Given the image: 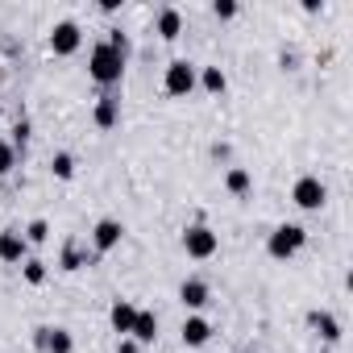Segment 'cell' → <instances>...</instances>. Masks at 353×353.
Listing matches in <instances>:
<instances>
[{
    "label": "cell",
    "mask_w": 353,
    "mask_h": 353,
    "mask_svg": "<svg viewBox=\"0 0 353 353\" xmlns=\"http://www.w3.org/2000/svg\"><path fill=\"white\" fill-rule=\"evenodd\" d=\"M34 345L42 353H75V336L63 324H38L34 328Z\"/></svg>",
    "instance_id": "7"
},
{
    "label": "cell",
    "mask_w": 353,
    "mask_h": 353,
    "mask_svg": "<svg viewBox=\"0 0 353 353\" xmlns=\"http://www.w3.org/2000/svg\"><path fill=\"white\" fill-rule=\"evenodd\" d=\"M196 83H200V67H196V63H188V59H170V63H166V71H162L166 96H192Z\"/></svg>",
    "instance_id": "2"
},
{
    "label": "cell",
    "mask_w": 353,
    "mask_h": 353,
    "mask_svg": "<svg viewBox=\"0 0 353 353\" xmlns=\"http://www.w3.org/2000/svg\"><path fill=\"white\" fill-rule=\"evenodd\" d=\"M79 46H83V26H79V21L63 17V21L50 26V50H54L59 59H71Z\"/></svg>",
    "instance_id": "6"
},
{
    "label": "cell",
    "mask_w": 353,
    "mask_h": 353,
    "mask_svg": "<svg viewBox=\"0 0 353 353\" xmlns=\"http://www.w3.org/2000/svg\"><path fill=\"white\" fill-rule=\"evenodd\" d=\"M88 75H92L104 92H112V88L125 79V59H121L108 42H96L92 54H88Z\"/></svg>",
    "instance_id": "1"
},
{
    "label": "cell",
    "mask_w": 353,
    "mask_h": 353,
    "mask_svg": "<svg viewBox=\"0 0 353 353\" xmlns=\"http://www.w3.org/2000/svg\"><path fill=\"white\" fill-rule=\"evenodd\" d=\"M104 42H108V46H112L121 59H129V34H121V30H108V38H104Z\"/></svg>",
    "instance_id": "26"
},
{
    "label": "cell",
    "mask_w": 353,
    "mask_h": 353,
    "mask_svg": "<svg viewBox=\"0 0 353 353\" xmlns=\"http://www.w3.org/2000/svg\"><path fill=\"white\" fill-rule=\"evenodd\" d=\"M291 200H295V208H303V212H320V208L328 204V188L316 179V174H299L295 188H291Z\"/></svg>",
    "instance_id": "5"
},
{
    "label": "cell",
    "mask_w": 353,
    "mask_h": 353,
    "mask_svg": "<svg viewBox=\"0 0 353 353\" xmlns=\"http://www.w3.org/2000/svg\"><path fill=\"white\" fill-rule=\"evenodd\" d=\"M212 17L216 21H233L237 17V0H212Z\"/></svg>",
    "instance_id": "25"
},
{
    "label": "cell",
    "mask_w": 353,
    "mask_h": 353,
    "mask_svg": "<svg viewBox=\"0 0 353 353\" xmlns=\"http://www.w3.org/2000/svg\"><path fill=\"white\" fill-rule=\"evenodd\" d=\"M92 262H96V254H88L75 237H71V241H63V250H59V270L75 274V270H83V266H92Z\"/></svg>",
    "instance_id": "12"
},
{
    "label": "cell",
    "mask_w": 353,
    "mask_h": 353,
    "mask_svg": "<svg viewBox=\"0 0 353 353\" xmlns=\"http://www.w3.org/2000/svg\"><path fill=\"white\" fill-rule=\"evenodd\" d=\"M200 83H204V92H212V96H221V92L229 88V79H225L221 67H204V71H200Z\"/></svg>",
    "instance_id": "22"
},
{
    "label": "cell",
    "mask_w": 353,
    "mask_h": 353,
    "mask_svg": "<svg viewBox=\"0 0 353 353\" xmlns=\"http://www.w3.org/2000/svg\"><path fill=\"white\" fill-rule=\"evenodd\" d=\"M30 258V245L21 237V229H0V262H9V266H21Z\"/></svg>",
    "instance_id": "10"
},
{
    "label": "cell",
    "mask_w": 353,
    "mask_h": 353,
    "mask_svg": "<svg viewBox=\"0 0 353 353\" xmlns=\"http://www.w3.org/2000/svg\"><path fill=\"white\" fill-rule=\"evenodd\" d=\"M121 241H125V225L121 221H112V216L96 221V229H92V254H112Z\"/></svg>",
    "instance_id": "8"
},
{
    "label": "cell",
    "mask_w": 353,
    "mask_h": 353,
    "mask_svg": "<svg viewBox=\"0 0 353 353\" xmlns=\"http://www.w3.org/2000/svg\"><path fill=\"white\" fill-rule=\"evenodd\" d=\"M30 133H34V125H30V117H17V125H13V150L17 154H26V145H30Z\"/></svg>",
    "instance_id": "23"
},
{
    "label": "cell",
    "mask_w": 353,
    "mask_h": 353,
    "mask_svg": "<svg viewBox=\"0 0 353 353\" xmlns=\"http://www.w3.org/2000/svg\"><path fill=\"white\" fill-rule=\"evenodd\" d=\"M137 345H154L158 341V316L150 307H137V320H133V332H129Z\"/></svg>",
    "instance_id": "17"
},
{
    "label": "cell",
    "mask_w": 353,
    "mask_h": 353,
    "mask_svg": "<svg viewBox=\"0 0 353 353\" xmlns=\"http://www.w3.org/2000/svg\"><path fill=\"white\" fill-rule=\"evenodd\" d=\"M133 320H137V303H129V299H112V307H108V324H112V332H117V336H129V332H133Z\"/></svg>",
    "instance_id": "15"
},
{
    "label": "cell",
    "mask_w": 353,
    "mask_h": 353,
    "mask_svg": "<svg viewBox=\"0 0 353 353\" xmlns=\"http://www.w3.org/2000/svg\"><path fill=\"white\" fill-rule=\"evenodd\" d=\"M307 245V229L303 225H279L270 237H266V250H270V258H279V262H287V258H295L299 250Z\"/></svg>",
    "instance_id": "3"
},
{
    "label": "cell",
    "mask_w": 353,
    "mask_h": 353,
    "mask_svg": "<svg viewBox=\"0 0 353 353\" xmlns=\"http://www.w3.org/2000/svg\"><path fill=\"white\" fill-rule=\"evenodd\" d=\"M307 328H312L324 345H336V341H341V320H336L332 312H324V307L307 312Z\"/></svg>",
    "instance_id": "11"
},
{
    "label": "cell",
    "mask_w": 353,
    "mask_h": 353,
    "mask_svg": "<svg viewBox=\"0 0 353 353\" xmlns=\"http://www.w3.org/2000/svg\"><path fill=\"white\" fill-rule=\"evenodd\" d=\"M50 170H54V179H75V154H67V150H59L54 158H50Z\"/></svg>",
    "instance_id": "21"
},
{
    "label": "cell",
    "mask_w": 353,
    "mask_h": 353,
    "mask_svg": "<svg viewBox=\"0 0 353 353\" xmlns=\"http://www.w3.org/2000/svg\"><path fill=\"white\" fill-rule=\"evenodd\" d=\"M92 121H96V129H112L121 121V96L117 92H104L96 100V108H92Z\"/></svg>",
    "instance_id": "14"
},
{
    "label": "cell",
    "mask_w": 353,
    "mask_h": 353,
    "mask_svg": "<svg viewBox=\"0 0 353 353\" xmlns=\"http://www.w3.org/2000/svg\"><path fill=\"white\" fill-rule=\"evenodd\" d=\"M21 237H26V245H46V241H50V221H42V216L30 221V225L21 229Z\"/></svg>",
    "instance_id": "20"
},
{
    "label": "cell",
    "mask_w": 353,
    "mask_h": 353,
    "mask_svg": "<svg viewBox=\"0 0 353 353\" xmlns=\"http://www.w3.org/2000/svg\"><path fill=\"white\" fill-rule=\"evenodd\" d=\"M117 353H141V345H137L133 336H121V341H117Z\"/></svg>",
    "instance_id": "27"
},
{
    "label": "cell",
    "mask_w": 353,
    "mask_h": 353,
    "mask_svg": "<svg viewBox=\"0 0 353 353\" xmlns=\"http://www.w3.org/2000/svg\"><path fill=\"white\" fill-rule=\"evenodd\" d=\"M179 303H183L192 316H200V312L212 303V287H208L204 279H183V283H179Z\"/></svg>",
    "instance_id": "9"
},
{
    "label": "cell",
    "mask_w": 353,
    "mask_h": 353,
    "mask_svg": "<svg viewBox=\"0 0 353 353\" xmlns=\"http://www.w3.org/2000/svg\"><path fill=\"white\" fill-rule=\"evenodd\" d=\"M13 166H17V150H13L9 137H0V179H5V174H13Z\"/></svg>",
    "instance_id": "24"
},
{
    "label": "cell",
    "mask_w": 353,
    "mask_h": 353,
    "mask_svg": "<svg viewBox=\"0 0 353 353\" xmlns=\"http://www.w3.org/2000/svg\"><path fill=\"white\" fill-rule=\"evenodd\" d=\"M154 34L162 38V42H174L183 34V13L174 9V5H166V9H158V17H154Z\"/></svg>",
    "instance_id": "13"
},
{
    "label": "cell",
    "mask_w": 353,
    "mask_h": 353,
    "mask_svg": "<svg viewBox=\"0 0 353 353\" xmlns=\"http://www.w3.org/2000/svg\"><path fill=\"white\" fill-rule=\"evenodd\" d=\"M225 188H229V196H250V192H254V174H250L245 166H229Z\"/></svg>",
    "instance_id": "18"
},
{
    "label": "cell",
    "mask_w": 353,
    "mask_h": 353,
    "mask_svg": "<svg viewBox=\"0 0 353 353\" xmlns=\"http://www.w3.org/2000/svg\"><path fill=\"white\" fill-rule=\"evenodd\" d=\"M179 332H183V345H188V349H204V345L212 341V324H208L204 316H188Z\"/></svg>",
    "instance_id": "16"
},
{
    "label": "cell",
    "mask_w": 353,
    "mask_h": 353,
    "mask_svg": "<svg viewBox=\"0 0 353 353\" xmlns=\"http://www.w3.org/2000/svg\"><path fill=\"white\" fill-rule=\"evenodd\" d=\"M216 250H221V237H216L204 221H196V225H188V229H183V254H188V258L208 262Z\"/></svg>",
    "instance_id": "4"
},
{
    "label": "cell",
    "mask_w": 353,
    "mask_h": 353,
    "mask_svg": "<svg viewBox=\"0 0 353 353\" xmlns=\"http://www.w3.org/2000/svg\"><path fill=\"white\" fill-rule=\"evenodd\" d=\"M21 279H26L30 287H42V283L50 279V270H46L42 258H26V262H21Z\"/></svg>",
    "instance_id": "19"
}]
</instances>
